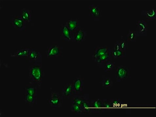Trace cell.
<instances>
[{
    "mask_svg": "<svg viewBox=\"0 0 156 117\" xmlns=\"http://www.w3.org/2000/svg\"><path fill=\"white\" fill-rule=\"evenodd\" d=\"M29 83L35 85L38 88H41L44 73L41 64L35 63L29 67Z\"/></svg>",
    "mask_w": 156,
    "mask_h": 117,
    "instance_id": "obj_1",
    "label": "cell"
},
{
    "mask_svg": "<svg viewBox=\"0 0 156 117\" xmlns=\"http://www.w3.org/2000/svg\"><path fill=\"white\" fill-rule=\"evenodd\" d=\"M35 85L29 83L25 87V104L32 106L37 103V88Z\"/></svg>",
    "mask_w": 156,
    "mask_h": 117,
    "instance_id": "obj_2",
    "label": "cell"
},
{
    "mask_svg": "<svg viewBox=\"0 0 156 117\" xmlns=\"http://www.w3.org/2000/svg\"><path fill=\"white\" fill-rule=\"evenodd\" d=\"M63 99L62 95L57 92H52L48 103L52 108L57 109L63 106Z\"/></svg>",
    "mask_w": 156,
    "mask_h": 117,
    "instance_id": "obj_3",
    "label": "cell"
},
{
    "mask_svg": "<svg viewBox=\"0 0 156 117\" xmlns=\"http://www.w3.org/2000/svg\"><path fill=\"white\" fill-rule=\"evenodd\" d=\"M10 24L13 28L19 31H24L26 28V22L22 19L21 16H14L12 17Z\"/></svg>",
    "mask_w": 156,
    "mask_h": 117,
    "instance_id": "obj_4",
    "label": "cell"
},
{
    "mask_svg": "<svg viewBox=\"0 0 156 117\" xmlns=\"http://www.w3.org/2000/svg\"><path fill=\"white\" fill-rule=\"evenodd\" d=\"M62 48L56 44L51 45L47 47L46 55L48 58L58 57L62 56Z\"/></svg>",
    "mask_w": 156,
    "mask_h": 117,
    "instance_id": "obj_5",
    "label": "cell"
},
{
    "mask_svg": "<svg viewBox=\"0 0 156 117\" xmlns=\"http://www.w3.org/2000/svg\"><path fill=\"white\" fill-rule=\"evenodd\" d=\"M86 38L87 32L82 27L79 26L73 32V42L81 43L84 42Z\"/></svg>",
    "mask_w": 156,
    "mask_h": 117,
    "instance_id": "obj_6",
    "label": "cell"
},
{
    "mask_svg": "<svg viewBox=\"0 0 156 117\" xmlns=\"http://www.w3.org/2000/svg\"><path fill=\"white\" fill-rule=\"evenodd\" d=\"M129 70L122 65L118 66L115 69V76L118 80H122L126 79L129 75Z\"/></svg>",
    "mask_w": 156,
    "mask_h": 117,
    "instance_id": "obj_7",
    "label": "cell"
},
{
    "mask_svg": "<svg viewBox=\"0 0 156 117\" xmlns=\"http://www.w3.org/2000/svg\"><path fill=\"white\" fill-rule=\"evenodd\" d=\"M60 32L61 39L66 42H73V32L66 25H61Z\"/></svg>",
    "mask_w": 156,
    "mask_h": 117,
    "instance_id": "obj_8",
    "label": "cell"
},
{
    "mask_svg": "<svg viewBox=\"0 0 156 117\" xmlns=\"http://www.w3.org/2000/svg\"><path fill=\"white\" fill-rule=\"evenodd\" d=\"M32 47H22L14 52L11 53V57L27 58L29 55Z\"/></svg>",
    "mask_w": 156,
    "mask_h": 117,
    "instance_id": "obj_9",
    "label": "cell"
},
{
    "mask_svg": "<svg viewBox=\"0 0 156 117\" xmlns=\"http://www.w3.org/2000/svg\"><path fill=\"white\" fill-rule=\"evenodd\" d=\"M72 83L65 84L62 89L61 95L63 99H69L74 95Z\"/></svg>",
    "mask_w": 156,
    "mask_h": 117,
    "instance_id": "obj_10",
    "label": "cell"
},
{
    "mask_svg": "<svg viewBox=\"0 0 156 117\" xmlns=\"http://www.w3.org/2000/svg\"><path fill=\"white\" fill-rule=\"evenodd\" d=\"M42 57L41 54L35 48H32L31 51L27 57L26 61L27 62L35 63L38 62V61Z\"/></svg>",
    "mask_w": 156,
    "mask_h": 117,
    "instance_id": "obj_11",
    "label": "cell"
},
{
    "mask_svg": "<svg viewBox=\"0 0 156 117\" xmlns=\"http://www.w3.org/2000/svg\"><path fill=\"white\" fill-rule=\"evenodd\" d=\"M72 84L74 94H79L83 91L84 83L82 78L78 77L74 79Z\"/></svg>",
    "mask_w": 156,
    "mask_h": 117,
    "instance_id": "obj_12",
    "label": "cell"
},
{
    "mask_svg": "<svg viewBox=\"0 0 156 117\" xmlns=\"http://www.w3.org/2000/svg\"><path fill=\"white\" fill-rule=\"evenodd\" d=\"M136 32L138 34H145L149 29V26L145 21L140 19L136 22Z\"/></svg>",
    "mask_w": 156,
    "mask_h": 117,
    "instance_id": "obj_13",
    "label": "cell"
},
{
    "mask_svg": "<svg viewBox=\"0 0 156 117\" xmlns=\"http://www.w3.org/2000/svg\"><path fill=\"white\" fill-rule=\"evenodd\" d=\"M89 15L94 18H99L101 12L99 5L92 4L89 7Z\"/></svg>",
    "mask_w": 156,
    "mask_h": 117,
    "instance_id": "obj_14",
    "label": "cell"
},
{
    "mask_svg": "<svg viewBox=\"0 0 156 117\" xmlns=\"http://www.w3.org/2000/svg\"><path fill=\"white\" fill-rule=\"evenodd\" d=\"M32 11L26 8H22L21 11V16L26 22L32 21Z\"/></svg>",
    "mask_w": 156,
    "mask_h": 117,
    "instance_id": "obj_15",
    "label": "cell"
},
{
    "mask_svg": "<svg viewBox=\"0 0 156 117\" xmlns=\"http://www.w3.org/2000/svg\"><path fill=\"white\" fill-rule=\"evenodd\" d=\"M92 107L95 111L101 112L104 110L103 106V101L100 99H96L92 100Z\"/></svg>",
    "mask_w": 156,
    "mask_h": 117,
    "instance_id": "obj_16",
    "label": "cell"
},
{
    "mask_svg": "<svg viewBox=\"0 0 156 117\" xmlns=\"http://www.w3.org/2000/svg\"><path fill=\"white\" fill-rule=\"evenodd\" d=\"M65 25L73 32L79 26V22L77 19H71L66 22Z\"/></svg>",
    "mask_w": 156,
    "mask_h": 117,
    "instance_id": "obj_17",
    "label": "cell"
},
{
    "mask_svg": "<svg viewBox=\"0 0 156 117\" xmlns=\"http://www.w3.org/2000/svg\"><path fill=\"white\" fill-rule=\"evenodd\" d=\"M110 49V48L106 47H97L95 49L94 53L92 57L95 60L97 58L104 55Z\"/></svg>",
    "mask_w": 156,
    "mask_h": 117,
    "instance_id": "obj_18",
    "label": "cell"
},
{
    "mask_svg": "<svg viewBox=\"0 0 156 117\" xmlns=\"http://www.w3.org/2000/svg\"><path fill=\"white\" fill-rule=\"evenodd\" d=\"M144 15L146 17L147 20L154 21L156 19V10L155 7L151 8L148 11H145Z\"/></svg>",
    "mask_w": 156,
    "mask_h": 117,
    "instance_id": "obj_19",
    "label": "cell"
},
{
    "mask_svg": "<svg viewBox=\"0 0 156 117\" xmlns=\"http://www.w3.org/2000/svg\"><path fill=\"white\" fill-rule=\"evenodd\" d=\"M111 51L110 49L106 53L94 60L95 62L98 64L102 63L109 61L111 57Z\"/></svg>",
    "mask_w": 156,
    "mask_h": 117,
    "instance_id": "obj_20",
    "label": "cell"
},
{
    "mask_svg": "<svg viewBox=\"0 0 156 117\" xmlns=\"http://www.w3.org/2000/svg\"><path fill=\"white\" fill-rule=\"evenodd\" d=\"M137 34L136 31L133 30H129L126 35V41L127 42H134L136 41Z\"/></svg>",
    "mask_w": 156,
    "mask_h": 117,
    "instance_id": "obj_21",
    "label": "cell"
},
{
    "mask_svg": "<svg viewBox=\"0 0 156 117\" xmlns=\"http://www.w3.org/2000/svg\"><path fill=\"white\" fill-rule=\"evenodd\" d=\"M88 100L84 99L82 104L83 114L90 113L91 111L92 106Z\"/></svg>",
    "mask_w": 156,
    "mask_h": 117,
    "instance_id": "obj_22",
    "label": "cell"
},
{
    "mask_svg": "<svg viewBox=\"0 0 156 117\" xmlns=\"http://www.w3.org/2000/svg\"><path fill=\"white\" fill-rule=\"evenodd\" d=\"M111 56L115 59L124 57L126 56V52L123 51L121 49L118 50L113 49L112 51L111 52Z\"/></svg>",
    "mask_w": 156,
    "mask_h": 117,
    "instance_id": "obj_23",
    "label": "cell"
},
{
    "mask_svg": "<svg viewBox=\"0 0 156 117\" xmlns=\"http://www.w3.org/2000/svg\"><path fill=\"white\" fill-rule=\"evenodd\" d=\"M71 110L75 115H79L83 114L82 106L74 104H71Z\"/></svg>",
    "mask_w": 156,
    "mask_h": 117,
    "instance_id": "obj_24",
    "label": "cell"
},
{
    "mask_svg": "<svg viewBox=\"0 0 156 117\" xmlns=\"http://www.w3.org/2000/svg\"><path fill=\"white\" fill-rule=\"evenodd\" d=\"M84 100L81 96L73 95L71 99V104H74L82 106Z\"/></svg>",
    "mask_w": 156,
    "mask_h": 117,
    "instance_id": "obj_25",
    "label": "cell"
},
{
    "mask_svg": "<svg viewBox=\"0 0 156 117\" xmlns=\"http://www.w3.org/2000/svg\"><path fill=\"white\" fill-rule=\"evenodd\" d=\"M115 67V63L108 61L105 62L104 71L105 72H110Z\"/></svg>",
    "mask_w": 156,
    "mask_h": 117,
    "instance_id": "obj_26",
    "label": "cell"
},
{
    "mask_svg": "<svg viewBox=\"0 0 156 117\" xmlns=\"http://www.w3.org/2000/svg\"><path fill=\"white\" fill-rule=\"evenodd\" d=\"M102 87L104 88H110L112 86V81L110 78H105L102 81Z\"/></svg>",
    "mask_w": 156,
    "mask_h": 117,
    "instance_id": "obj_27",
    "label": "cell"
},
{
    "mask_svg": "<svg viewBox=\"0 0 156 117\" xmlns=\"http://www.w3.org/2000/svg\"><path fill=\"white\" fill-rule=\"evenodd\" d=\"M120 48L122 51L126 52L127 47V44L126 40H122L119 42Z\"/></svg>",
    "mask_w": 156,
    "mask_h": 117,
    "instance_id": "obj_28",
    "label": "cell"
},
{
    "mask_svg": "<svg viewBox=\"0 0 156 117\" xmlns=\"http://www.w3.org/2000/svg\"><path fill=\"white\" fill-rule=\"evenodd\" d=\"M102 101H103V106L104 109L107 111V110L110 109L112 107L110 101L108 100H102Z\"/></svg>",
    "mask_w": 156,
    "mask_h": 117,
    "instance_id": "obj_29",
    "label": "cell"
}]
</instances>
